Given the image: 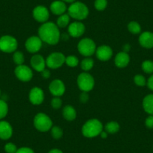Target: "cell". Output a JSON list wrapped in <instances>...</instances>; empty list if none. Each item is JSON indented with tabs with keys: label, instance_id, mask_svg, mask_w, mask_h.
<instances>
[{
	"label": "cell",
	"instance_id": "6da1fadb",
	"mask_svg": "<svg viewBox=\"0 0 153 153\" xmlns=\"http://www.w3.org/2000/svg\"><path fill=\"white\" fill-rule=\"evenodd\" d=\"M38 37L42 42L50 45H55L59 42L61 34L56 24L52 22H46L38 29Z\"/></svg>",
	"mask_w": 153,
	"mask_h": 153
},
{
	"label": "cell",
	"instance_id": "7a4b0ae2",
	"mask_svg": "<svg viewBox=\"0 0 153 153\" xmlns=\"http://www.w3.org/2000/svg\"><path fill=\"white\" fill-rule=\"evenodd\" d=\"M103 131V125L97 119L89 120L83 125L82 134L85 137L93 138L100 135Z\"/></svg>",
	"mask_w": 153,
	"mask_h": 153
},
{
	"label": "cell",
	"instance_id": "3957f363",
	"mask_svg": "<svg viewBox=\"0 0 153 153\" xmlns=\"http://www.w3.org/2000/svg\"><path fill=\"white\" fill-rule=\"evenodd\" d=\"M68 14L75 20H84L89 15V8L83 2H74L68 8Z\"/></svg>",
	"mask_w": 153,
	"mask_h": 153
},
{
	"label": "cell",
	"instance_id": "277c9868",
	"mask_svg": "<svg viewBox=\"0 0 153 153\" xmlns=\"http://www.w3.org/2000/svg\"><path fill=\"white\" fill-rule=\"evenodd\" d=\"M34 126L41 132L48 131L53 127V122L51 119L44 113H39L34 118Z\"/></svg>",
	"mask_w": 153,
	"mask_h": 153
},
{
	"label": "cell",
	"instance_id": "5b68a950",
	"mask_svg": "<svg viewBox=\"0 0 153 153\" xmlns=\"http://www.w3.org/2000/svg\"><path fill=\"white\" fill-rule=\"evenodd\" d=\"M77 49L81 55L86 57L93 55L96 51V45L91 38H85L80 41L77 45Z\"/></svg>",
	"mask_w": 153,
	"mask_h": 153
},
{
	"label": "cell",
	"instance_id": "8992f818",
	"mask_svg": "<svg viewBox=\"0 0 153 153\" xmlns=\"http://www.w3.org/2000/svg\"><path fill=\"white\" fill-rule=\"evenodd\" d=\"M77 85L79 89L85 92L92 90L95 86V80L93 76L87 72H83L77 77Z\"/></svg>",
	"mask_w": 153,
	"mask_h": 153
},
{
	"label": "cell",
	"instance_id": "52a82bcc",
	"mask_svg": "<svg viewBox=\"0 0 153 153\" xmlns=\"http://www.w3.org/2000/svg\"><path fill=\"white\" fill-rule=\"evenodd\" d=\"M18 43L15 38L11 35H4L0 38V51L6 53H14L17 51Z\"/></svg>",
	"mask_w": 153,
	"mask_h": 153
},
{
	"label": "cell",
	"instance_id": "ba28073f",
	"mask_svg": "<svg viewBox=\"0 0 153 153\" xmlns=\"http://www.w3.org/2000/svg\"><path fill=\"white\" fill-rule=\"evenodd\" d=\"M65 55L60 52L52 53L46 59V65L51 69H56L62 67L65 62Z\"/></svg>",
	"mask_w": 153,
	"mask_h": 153
},
{
	"label": "cell",
	"instance_id": "9c48e42d",
	"mask_svg": "<svg viewBox=\"0 0 153 153\" xmlns=\"http://www.w3.org/2000/svg\"><path fill=\"white\" fill-rule=\"evenodd\" d=\"M14 74L17 78L23 82L30 81L33 76L32 69L25 65H17L14 70Z\"/></svg>",
	"mask_w": 153,
	"mask_h": 153
},
{
	"label": "cell",
	"instance_id": "30bf717a",
	"mask_svg": "<svg viewBox=\"0 0 153 153\" xmlns=\"http://www.w3.org/2000/svg\"><path fill=\"white\" fill-rule=\"evenodd\" d=\"M32 16L36 21L44 23L48 22L50 17V13L46 7L43 5H38L33 9Z\"/></svg>",
	"mask_w": 153,
	"mask_h": 153
},
{
	"label": "cell",
	"instance_id": "8fae6325",
	"mask_svg": "<svg viewBox=\"0 0 153 153\" xmlns=\"http://www.w3.org/2000/svg\"><path fill=\"white\" fill-rule=\"evenodd\" d=\"M42 41L38 36H32L26 41L25 47L31 53H35L40 51L42 47Z\"/></svg>",
	"mask_w": 153,
	"mask_h": 153
},
{
	"label": "cell",
	"instance_id": "7c38bea8",
	"mask_svg": "<svg viewBox=\"0 0 153 153\" xmlns=\"http://www.w3.org/2000/svg\"><path fill=\"white\" fill-rule=\"evenodd\" d=\"M29 98L30 102L34 105L42 104L45 99L44 91L39 87H33L29 92Z\"/></svg>",
	"mask_w": 153,
	"mask_h": 153
},
{
	"label": "cell",
	"instance_id": "4fadbf2b",
	"mask_svg": "<svg viewBox=\"0 0 153 153\" xmlns=\"http://www.w3.org/2000/svg\"><path fill=\"white\" fill-rule=\"evenodd\" d=\"M49 90L54 97H60L65 92V86L61 80H54L50 83Z\"/></svg>",
	"mask_w": 153,
	"mask_h": 153
},
{
	"label": "cell",
	"instance_id": "5bb4252c",
	"mask_svg": "<svg viewBox=\"0 0 153 153\" xmlns=\"http://www.w3.org/2000/svg\"><path fill=\"white\" fill-rule=\"evenodd\" d=\"M86 27L81 22H74L68 26V35L73 38H79L84 34Z\"/></svg>",
	"mask_w": 153,
	"mask_h": 153
},
{
	"label": "cell",
	"instance_id": "9a60e30c",
	"mask_svg": "<svg viewBox=\"0 0 153 153\" xmlns=\"http://www.w3.org/2000/svg\"><path fill=\"white\" fill-rule=\"evenodd\" d=\"M97 58L103 62L108 61L113 56V50L107 45H101L95 51Z\"/></svg>",
	"mask_w": 153,
	"mask_h": 153
},
{
	"label": "cell",
	"instance_id": "2e32d148",
	"mask_svg": "<svg viewBox=\"0 0 153 153\" xmlns=\"http://www.w3.org/2000/svg\"><path fill=\"white\" fill-rule=\"evenodd\" d=\"M13 128L8 122L0 121V139L7 140L12 137Z\"/></svg>",
	"mask_w": 153,
	"mask_h": 153
},
{
	"label": "cell",
	"instance_id": "e0dca14e",
	"mask_svg": "<svg viewBox=\"0 0 153 153\" xmlns=\"http://www.w3.org/2000/svg\"><path fill=\"white\" fill-rule=\"evenodd\" d=\"M31 65L36 71L42 72L46 67V59L40 54H35L31 59Z\"/></svg>",
	"mask_w": 153,
	"mask_h": 153
},
{
	"label": "cell",
	"instance_id": "ac0fdd59",
	"mask_svg": "<svg viewBox=\"0 0 153 153\" xmlns=\"http://www.w3.org/2000/svg\"><path fill=\"white\" fill-rule=\"evenodd\" d=\"M140 45L144 48L150 49L153 48V33L151 32H144L139 37Z\"/></svg>",
	"mask_w": 153,
	"mask_h": 153
},
{
	"label": "cell",
	"instance_id": "d6986e66",
	"mask_svg": "<svg viewBox=\"0 0 153 153\" xmlns=\"http://www.w3.org/2000/svg\"><path fill=\"white\" fill-rule=\"evenodd\" d=\"M51 11L55 15L60 16L62 14H65L67 10V7H66L65 3L62 1H54L51 3Z\"/></svg>",
	"mask_w": 153,
	"mask_h": 153
},
{
	"label": "cell",
	"instance_id": "ffe728a7",
	"mask_svg": "<svg viewBox=\"0 0 153 153\" xmlns=\"http://www.w3.org/2000/svg\"><path fill=\"white\" fill-rule=\"evenodd\" d=\"M129 62H130V56L128 53L123 51L117 53L115 57V65L120 68L126 67L128 65Z\"/></svg>",
	"mask_w": 153,
	"mask_h": 153
},
{
	"label": "cell",
	"instance_id": "44dd1931",
	"mask_svg": "<svg viewBox=\"0 0 153 153\" xmlns=\"http://www.w3.org/2000/svg\"><path fill=\"white\" fill-rule=\"evenodd\" d=\"M62 116L67 121H73L76 117V112L72 106L66 105L63 108Z\"/></svg>",
	"mask_w": 153,
	"mask_h": 153
},
{
	"label": "cell",
	"instance_id": "7402d4cb",
	"mask_svg": "<svg viewBox=\"0 0 153 153\" xmlns=\"http://www.w3.org/2000/svg\"><path fill=\"white\" fill-rule=\"evenodd\" d=\"M143 107L147 113L153 115V94H149L143 98Z\"/></svg>",
	"mask_w": 153,
	"mask_h": 153
},
{
	"label": "cell",
	"instance_id": "603a6c76",
	"mask_svg": "<svg viewBox=\"0 0 153 153\" xmlns=\"http://www.w3.org/2000/svg\"><path fill=\"white\" fill-rule=\"evenodd\" d=\"M70 16L68 14H63L58 17L56 20V25L59 28H65L69 24Z\"/></svg>",
	"mask_w": 153,
	"mask_h": 153
},
{
	"label": "cell",
	"instance_id": "cb8c5ba5",
	"mask_svg": "<svg viewBox=\"0 0 153 153\" xmlns=\"http://www.w3.org/2000/svg\"><path fill=\"white\" fill-rule=\"evenodd\" d=\"M105 131H107V134H116L120 131V126L118 123L117 122H110L105 126Z\"/></svg>",
	"mask_w": 153,
	"mask_h": 153
},
{
	"label": "cell",
	"instance_id": "d4e9b609",
	"mask_svg": "<svg viewBox=\"0 0 153 153\" xmlns=\"http://www.w3.org/2000/svg\"><path fill=\"white\" fill-rule=\"evenodd\" d=\"M94 65V61L92 58H85L84 59L82 60L81 63H80V67L85 72H87L90 71L91 69L93 68Z\"/></svg>",
	"mask_w": 153,
	"mask_h": 153
},
{
	"label": "cell",
	"instance_id": "484cf974",
	"mask_svg": "<svg viewBox=\"0 0 153 153\" xmlns=\"http://www.w3.org/2000/svg\"><path fill=\"white\" fill-rule=\"evenodd\" d=\"M128 29L129 32L132 34H139L141 32V27L140 25L136 21H131L128 23Z\"/></svg>",
	"mask_w": 153,
	"mask_h": 153
},
{
	"label": "cell",
	"instance_id": "4316f807",
	"mask_svg": "<svg viewBox=\"0 0 153 153\" xmlns=\"http://www.w3.org/2000/svg\"><path fill=\"white\" fill-rule=\"evenodd\" d=\"M8 113V104L4 100L0 99V120L5 118Z\"/></svg>",
	"mask_w": 153,
	"mask_h": 153
},
{
	"label": "cell",
	"instance_id": "83f0119b",
	"mask_svg": "<svg viewBox=\"0 0 153 153\" xmlns=\"http://www.w3.org/2000/svg\"><path fill=\"white\" fill-rule=\"evenodd\" d=\"M13 60H14V63L17 65H23V62L25 61L24 55L20 51H15L14 53V55H13Z\"/></svg>",
	"mask_w": 153,
	"mask_h": 153
},
{
	"label": "cell",
	"instance_id": "f1b7e54d",
	"mask_svg": "<svg viewBox=\"0 0 153 153\" xmlns=\"http://www.w3.org/2000/svg\"><path fill=\"white\" fill-rule=\"evenodd\" d=\"M51 135L53 138L55 140H59L63 136V131L62 129L58 126H53L51 128Z\"/></svg>",
	"mask_w": 153,
	"mask_h": 153
},
{
	"label": "cell",
	"instance_id": "f546056e",
	"mask_svg": "<svg viewBox=\"0 0 153 153\" xmlns=\"http://www.w3.org/2000/svg\"><path fill=\"white\" fill-rule=\"evenodd\" d=\"M65 63L68 66L71 68L76 67L79 64V60L75 56H68L65 58Z\"/></svg>",
	"mask_w": 153,
	"mask_h": 153
},
{
	"label": "cell",
	"instance_id": "4dcf8cb0",
	"mask_svg": "<svg viewBox=\"0 0 153 153\" xmlns=\"http://www.w3.org/2000/svg\"><path fill=\"white\" fill-rule=\"evenodd\" d=\"M142 69L145 73H153V62L150 60H146L142 63Z\"/></svg>",
	"mask_w": 153,
	"mask_h": 153
},
{
	"label": "cell",
	"instance_id": "1f68e13d",
	"mask_svg": "<svg viewBox=\"0 0 153 153\" xmlns=\"http://www.w3.org/2000/svg\"><path fill=\"white\" fill-rule=\"evenodd\" d=\"M107 6V0H95V8L98 11H104Z\"/></svg>",
	"mask_w": 153,
	"mask_h": 153
},
{
	"label": "cell",
	"instance_id": "d6a6232c",
	"mask_svg": "<svg viewBox=\"0 0 153 153\" xmlns=\"http://www.w3.org/2000/svg\"><path fill=\"white\" fill-rule=\"evenodd\" d=\"M134 81L135 84L139 86H143L146 84L145 77L141 74H137L134 78Z\"/></svg>",
	"mask_w": 153,
	"mask_h": 153
},
{
	"label": "cell",
	"instance_id": "836d02e7",
	"mask_svg": "<svg viewBox=\"0 0 153 153\" xmlns=\"http://www.w3.org/2000/svg\"><path fill=\"white\" fill-rule=\"evenodd\" d=\"M4 149L6 153H16L17 151V146L12 143H8L5 144Z\"/></svg>",
	"mask_w": 153,
	"mask_h": 153
},
{
	"label": "cell",
	"instance_id": "e575fe53",
	"mask_svg": "<svg viewBox=\"0 0 153 153\" xmlns=\"http://www.w3.org/2000/svg\"><path fill=\"white\" fill-rule=\"evenodd\" d=\"M62 101L59 97H54L51 100V106L53 108L59 109L62 107Z\"/></svg>",
	"mask_w": 153,
	"mask_h": 153
},
{
	"label": "cell",
	"instance_id": "d590c367",
	"mask_svg": "<svg viewBox=\"0 0 153 153\" xmlns=\"http://www.w3.org/2000/svg\"><path fill=\"white\" fill-rule=\"evenodd\" d=\"M145 124L148 128H153V115H150L149 117H147L146 120Z\"/></svg>",
	"mask_w": 153,
	"mask_h": 153
},
{
	"label": "cell",
	"instance_id": "8d00e7d4",
	"mask_svg": "<svg viewBox=\"0 0 153 153\" xmlns=\"http://www.w3.org/2000/svg\"><path fill=\"white\" fill-rule=\"evenodd\" d=\"M16 153H35V152L29 147H21L20 149H17Z\"/></svg>",
	"mask_w": 153,
	"mask_h": 153
},
{
	"label": "cell",
	"instance_id": "74e56055",
	"mask_svg": "<svg viewBox=\"0 0 153 153\" xmlns=\"http://www.w3.org/2000/svg\"><path fill=\"white\" fill-rule=\"evenodd\" d=\"M80 100L81 102L86 103V101L89 100V95H87V93H86V92H83V93H82L80 96Z\"/></svg>",
	"mask_w": 153,
	"mask_h": 153
},
{
	"label": "cell",
	"instance_id": "f35d334b",
	"mask_svg": "<svg viewBox=\"0 0 153 153\" xmlns=\"http://www.w3.org/2000/svg\"><path fill=\"white\" fill-rule=\"evenodd\" d=\"M41 73H42V76H43L44 79H48L50 76H51V71L46 68H45V70L42 71Z\"/></svg>",
	"mask_w": 153,
	"mask_h": 153
},
{
	"label": "cell",
	"instance_id": "ab89813d",
	"mask_svg": "<svg viewBox=\"0 0 153 153\" xmlns=\"http://www.w3.org/2000/svg\"><path fill=\"white\" fill-rule=\"evenodd\" d=\"M146 84H147V86H148L149 89H150L151 90L153 91V74L150 76Z\"/></svg>",
	"mask_w": 153,
	"mask_h": 153
},
{
	"label": "cell",
	"instance_id": "60d3db41",
	"mask_svg": "<svg viewBox=\"0 0 153 153\" xmlns=\"http://www.w3.org/2000/svg\"><path fill=\"white\" fill-rule=\"evenodd\" d=\"M131 50V45H128V44H127V45H125L124 46H123V52L125 53H128L129 51H130Z\"/></svg>",
	"mask_w": 153,
	"mask_h": 153
},
{
	"label": "cell",
	"instance_id": "b9f144b4",
	"mask_svg": "<svg viewBox=\"0 0 153 153\" xmlns=\"http://www.w3.org/2000/svg\"><path fill=\"white\" fill-rule=\"evenodd\" d=\"M48 153H63V152L62 150L59 149H53L50 150V151L48 152Z\"/></svg>",
	"mask_w": 153,
	"mask_h": 153
},
{
	"label": "cell",
	"instance_id": "7bdbcfd3",
	"mask_svg": "<svg viewBox=\"0 0 153 153\" xmlns=\"http://www.w3.org/2000/svg\"><path fill=\"white\" fill-rule=\"evenodd\" d=\"M100 135H101V138H103V139H105V138L107 137V131H102L101 133L100 134Z\"/></svg>",
	"mask_w": 153,
	"mask_h": 153
},
{
	"label": "cell",
	"instance_id": "ee69618b",
	"mask_svg": "<svg viewBox=\"0 0 153 153\" xmlns=\"http://www.w3.org/2000/svg\"><path fill=\"white\" fill-rule=\"evenodd\" d=\"M60 38H62V39H65V41H67L68 39V34H62Z\"/></svg>",
	"mask_w": 153,
	"mask_h": 153
},
{
	"label": "cell",
	"instance_id": "f6af8a7d",
	"mask_svg": "<svg viewBox=\"0 0 153 153\" xmlns=\"http://www.w3.org/2000/svg\"><path fill=\"white\" fill-rule=\"evenodd\" d=\"M64 2H68V3H73L75 2V0H61Z\"/></svg>",
	"mask_w": 153,
	"mask_h": 153
},
{
	"label": "cell",
	"instance_id": "bcb514c9",
	"mask_svg": "<svg viewBox=\"0 0 153 153\" xmlns=\"http://www.w3.org/2000/svg\"><path fill=\"white\" fill-rule=\"evenodd\" d=\"M0 96H1V90H0Z\"/></svg>",
	"mask_w": 153,
	"mask_h": 153
},
{
	"label": "cell",
	"instance_id": "7dc6e473",
	"mask_svg": "<svg viewBox=\"0 0 153 153\" xmlns=\"http://www.w3.org/2000/svg\"></svg>",
	"mask_w": 153,
	"mask_h": 153
}]
</instances>
